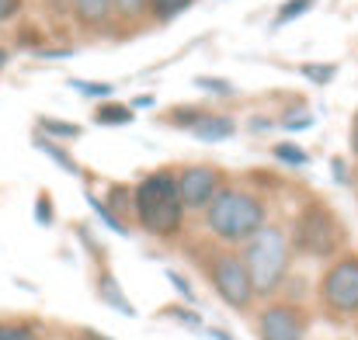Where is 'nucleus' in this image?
Listing matches in <instances>:
<instances>
[{
  "label": "nucleus",
  "instance_id": "nucleus-25",
  "mask_svg": "<svg viewBox=\"0 0 358 340\" xmlns=\"http://www.w3.org/2000/svg\"><path fill=\"white\" fill-rule=\"evenodd\" d=\"M167 281L174 285V292H178V295H181L185 302H195V292H192V285H188V281H185V278H181L178 271H167Z\"/></svg>",
  "mask_w": 358,
  "mask_h": 340
},
{
  "label": "nucleus",
  "instance_id": "nucleus-23",
  "mask_svg": "<svg viewBox=\"0 0 358 340\" xmlns=\"http://www.w3.org/2000/svg\"><path fill=\"white\" fill-rule=\"evenodd\" d=\"M73 91L87 94V98H108L112 94V84H84V80H66Z\"/></svg>",
  "mask_w": 358,
  "mask_h": 340
},
{
  "label": "nucleus",
  "instance_id": "nucleus-16",
  "mask_svg": "<svg viewBox=\"0 0 358 340\" xmlns=\"http://www.w3.org/2000/svg\"><path fill=\"white\" fill-rule=\"evenodd\" d=\"M87 205L94 209V216H98V219H101L105 226L112 229L115 236H129V226L122 223V216H115V212H112V209H108V205H105V202H101V198H98L94 191H87Z\"/></svg>",
  "mask_w": 358,
  "mask_h": 340
},
{
  "label": "nucleus",
  "instance_id": "nucleus-31",
  "mask_svg": "<svg viewBox=\"0 0 358 340\" xmlns=\"http://www.w3.org/2000/svg\"><path fill=\"white\" fill-rule=\"evenodd\" d=\"M3 66H7V52L0 49V70H3Z\"/></svg>",
  "mask_w": 358,
  "mask_h": 340
},
{
  "label": "nucleus",
  "instance_id": "nucleus-30",
  "mask_svg": "<svg viewBox=\"0 0 358 340\" xmlns=\"http://www.w3.org/2000/svg\"><path fill=\"white\" fill-rule=\"evenodd\" d=\"M310 125V118H289L285 121V128H306Z\"/></svg>",
  "mask_w": 358,
  "mask_h": 340
},
{
  "label": "nucleus",
  "instance_id": "nucleus-7",
  "mask_svg": "<svg viewBox=\"0 0 358 340\" xmlns=\"http://www.w3.org/2000/svg\"><path fill=\"white\" fill-rule=\"evenodd\" d=\"M174 181H178V198L185 209H206L213 202V195L223 188V174L206 163H192V167L178 170Z\"/></svg>",
  "mask_w": 358,
  "mask_h": 340
},
{
  "label": "nucleus",
  "instance_id": "nucleus-26",
  "mask_svg": "<svg viewBox=\"0 0 358 340\" xmlns=\"http://www.w3.org/2000/svg\"><path fill=\"white\" fill-rule=\"evenodd\" d=\"M21 14V0H0V24Z\"/></svg>",
  "mask_w": 358,
  "mask_h": 340
},
{
  "label": "nucleus",
  "instance_id": "nucleus-1",
  "mask_svg": "<svg viewBox=\"0 0 358 340\" xmlns=\"http://www.w3.org/2000/svg\"><path fill=\"white\" fill-rule=\"evenodd\" d=\"M202 212H206V229L216 239H223V243H247L257 229L268 223L264 202L254 191L230 188V184H223Z\"/></svg>",
  "mask_w": 358,
  "mask_h": 340
},
{
  "label": "nucleus",
  "instance_id": "nucleus-6",
  "mask_svg": "<svg viewBox=\"0 0 358 340\" xmlns=\"http://www.w3.org/2000/svg\"><path fill=\"white\" fill-rule=\"evenodd\" d=\"M209 281H213L216 295H220L230 309H240V313L250 309L254 288H250V278H247V267H243L240 253H230V250L216 253V257L209 260Z\"/></svg>",
  "mask_w": 358,
  "mask_h": 340
},
{
  "label": "nucleus",
  "instance_id": "nucleus-24",
  "mask_svg": "<svg viewBox=\"0 0 358 340\" xmlns=\"http://www.w3.org/2000/svg\"><path fill=\"white\" fill-rule=\"evenodd\" d=\"M28 337H31V330L24 323H3L0 320V340H28Z\"/></svg>",
  "mask_w": 358,
  "mask_h": 340
},
{
  "label": "nucleus",
  "instance_id": "nucleus-13",
  "mask_svg": "<svg viewBox=\"0 0 358 340\" xmlns=\"http://www.w3.org/2000/svg\"><path fill=\"white\" fill-rule=\"evenodd\" d=\"M38 128L45 132V139H63V142L84 135V128H80L77 121H63V118H52V114H42V118H38Z\"/></svg>",
  "mask_w": 358,
  "mask_h": 340
},
{
  "label": "nucleus",
  "instance_id": "nucleus-3",
  "mask_svg": "<svg viewBox=\"0 0 358 340\" xmlns=\"http://www.w3.org/2000/svg\"><path fill=\"white\" fill-rule=\"evenodd\" d=\"M136 219L150 236L171 239L185 226V205L178 198V181L171 170H153L136 184Z\"/></svg>",
  "mask_w": 358,
  "mask_h": 340
},
{
  "label": "nucleus",
  "instance_id": "nucleus-11",
  "mask_svg": "<svg viewBox=\"0 0 358 340\" xmlns=\"http://www.w3.org/2000/svg\"><path fill=\"white\" fill-rule=\"evenodd\" d=\"M98 299L101 302H108L112 309H119V313H125V316H136V306L125 299V292H122V285L105 271L101 278H98Z\"/></svg>",
  "mask_w": 358,
  "mask_h": 340
},
{
  "label": "nucleus",
  "instance_id": "nucleus-17",
  "mask_svg": "<svg viewBox=\"0 0 358 340\" xmlns=\"http://www.w3.org/2000/svg\"><path fill=\"white\" fill-rule=\"evenodd\" d=\"M271 156L282 160L285 167H306L310 163V153L303 146H296V142H275L271 146Z\"/></svg>",
  "mask_w": 358,
  "mask_h": 340
},
{
  "label": "nucleus",
  "instance_id": "nucleus-33",
  "mask_svg": "<svg viewBox=\"0 0 358 340\" xmlns=\"http://www.w3.org/2000/svg\"><path fill=\"white\" fill-rule=\"evenodd\" d=\"M28 340H38V337H35V334H31V337H28Z\"/></svg>",
  "mask_w": 358,
  "mask_h": 340
},
{
  "label": "nucleus",
  "instance_id": "nucleus-5",
  "mask_svg": "<svg viewBox=\"0 0 358 340\" xmlns=\"http://www.w3.org/2000/svg\"><path fill=\"white\" fill-rule=\"evenodd\" d=\"M320 302L334 316L358 313V253H341L331 260V267L320 278Z\"/></svg>",
  "mask_w": 358,
  "mask_h": 340
},
{
  "label": "nucleus",
  "instance_id": "nucleus-8",
  "mask_svg": "<svg viewBox=\"0 0 358 340\" xmlns=\"http://www.w3.org/2000/svg\"><path fill=\"white\" fill-rule=\"evenodd\" d=\"M257 337L261 340H303L306 320L296 306H268L257 316Z\"/></svg>",
  "mask_w": 358,
  "mask_h": 340
},
{
  "label": "nucleus",
  "instance_id": "nucleus-15",
  "mask_svg": "<svg viewBox=\"0 0 358 340\" xmlns=\"http://www.w3.org/2000/svg\"><path fill=\"white\" fill-rule=\"evenodd\" d=\"M192 3H195V0H150V3H146V14L157 17L160 24H167V21H174L178 14H185Z\"/></svg>",
  "mask_w": 358,
  "mask_h": 340
},
{
  "label": "nucleus",
  "instance_id": "nucleus-9",
  "mask_svg": "<svg viewBox=\"0 0 358 340\" xmlns=\"http://www.w3.org/2000/svg\"><path fill=\"white\" fill-rule=\"evenodd\" d=\"M237 132V121L230 114H199V121L192 125V135L202 142H223Z\"/></svg>",
  "mask_w": 358,
  "mask_h": 340
},
{
  "label": "nucleus",
  "instance_id": "nucleus-20",
  "mask_svg": "<svg viewBox=\"0 0 358 340\" xmlns=\"http://www.w3.org/2000/svg\"><path fill=\"white\" fill-rule=\"evenodd\" d=\"M146 3H150V0H112L115 17H122V21H139V17H146Z\"/></svg>",
  "mask_w": 358,
  "mask_h": 340
},
{
  "label": "nucleus",
  "instance_id": "nucleus-4",
  "mask_svg": "<svg viewBox=\"0 0 358 340\" xmlns=\"http://www.w3.org/2000/svg\"><path fill=\"white\" fill-rule=\"evenodd\" d=\"M341 223L338 216L331 212V205L324 202H306L296 216V229L289 236V243L306 253V257H331L338 246H341Z\"/></svg>",
  "mask_w": 358,
  "mask_h": 340
},
{
  "label": "nucleus",
  "instance_id": "nucleus-18",
  "mask_svg": "<svg viewBox=\"0 0 358 340\" xmlns=\"http://www.w3.org/2000/svg\"><path fill=\"white\" fill-rule=\"evenodd\" d=\"M299 73H303L306 80H313V84L327 87V84L338 77V66H334V63H303V66H299Z\"/></svg>",
  "mask_w": 358,
  "mask_h": 340
},
{
  "label": "nucleus",
  "instance_id": "nucleus-19",
  "mask_svg": "<svg viewBox=\"0 0 358 340\" xmlns=\"http://www.w3.org/2000/svg\"><path fill=\"white\" fill-rule=\"evenodd\" d=\"M313 3H317V0H285V3L278 7V14H275V28H285L292 17H303Z\"/></svg>",
  "mask_w": 358,
  "mask_h": 340
},
{
  "label": "nucleus",
  "instance_id": "nucleus-10",
  "mask_svg": "<svg viewBox=\"0 0 358 340\" xmlns=\"http://www.w3.org/2000/svg\"><path fill=\"white\" fill-rule=\"evenodd\" d=\"M73 14L84 28L98 31L115 17V7H112V0H73Z\"/></svg>",
  "mask_w": 358,
  "mask_h": 340
},
{
  "label": "nucleus",
  "instance_id": "nucleus-22",
  "mask_svg": "<svg viewBox=\"0 0 358 340\" xmlns=\"http://www.w3.org/2000/svg\"><path fill=\"white\" fill-rule=\"evenodd\" d=\"M195 84H199L202 91H209V94H227V98H230V94H237V87H234V84H227L223 77H199Z\"/></svg>",
  "mask_w": 358,
  "mask_h": 340
},
{
  "label": "nucleus",
  "instance_id": "nucleus-21",
  "mask_svg": "<svg viewBox=\"0 0 358 340\" xmlns=\"http://www.w3.org/2000/svg\"><path fill=\"white\" fill-rule=\"evenodd\" d=\"M56 212H52V198L45 195V191H38V198H35V223L38 226H52L56 219H52Z\"/></svg>",
  "mask_w": 358,
  "mask_h": 340
},
{
  "label": "nucleus",
  "instance_id": "nucleus-12",
  "mask_svg": "<svg viewBox=\"0 0 358 340\" xmlns=\"http://www.w3.org/2000/svg\"><path fill=\"white\" fill-rule=\"evenodd\" d=\"M31 146H35L38 153H45V156H49V160H52V163H56V167H59L63 174H73V177L80 174V163H77V160H73V156H70V153H66V149H63L59 142L35 135V139H31Z\"/></svg>",
  "mask_w": 358,
  "mask_h": 340
},
{
  "label": "nucleus",
  "instance_id": "nucleus-29",
  "mask_svg": "<svg viewBox=\"0 0 358 340\" xmlns=\"http://www.w3.org/2000/svg\"><path fill=\"white\" fill-rule=\"evenodd\" d=\"M150 105H153V98H150V94H139V98H136L129 108H150Z\"/></svg>",
  "mask_w": 358,
  "mask_h": 340
},
{
  "label": "nucleus",
  "instance_id": "nucleus-28",
  "mask_svg": "<svg viewBox=\"0 0 358 340\" xmlns=\"http://www.w3.org/2000/svg\"><path fill=\"white\" fill-rule=\"evenodd\" d=\"M348 146H352V153L358 156V112L352 114V128H348Z\"/></svg>",
  "mask_w": 358,
  "mask_h": 340
},
{
  "label": "nucleus",
  "instance_id": "nucleus-27",
  "mask_svg": "<svg viewBox=\"0 0 358 340\" xmlns=\"http://www.w3.org/2000/svg\"><path fill=\"white\" fill-rule=\"evenodd\" d=\"M167 316H178V320L188 323V327H202V323H199V313H192V309H167Z\"/></svg>",
  "mask_w": 358,
  "mask_h": 340
},
{
  "label": "nucleus",
  "instance_id": "nucleus-14",
  "mask_svg": "<svg viewBox=\"0 0 358 340\" xmlns=\"http://www.w3.org/2000/svg\"><path fill=\"white\" fill-rule=\"evenodd\" d=\"M136 118V112L129 105H119V101H105L94 108V121L98 125H129Z\"/></svg>",
  "mask_w": 358,
  "mask_h": 340
},
{
  "label": "nucleus",
  "instance_id": "nucleus-2",
  "mask_svg": "<svg viewBox=\"0 0 358 340\" xmlns=\"http://www.w3.org/2000/svg\"><path fill=\"white\" fill-rule=\"evenodd\" d=\"M243 267H247V278H250V288L254 295H271L282 288L285 274H289V260H292V243H289V232L275 223H264L247 243H243V253H240Z\"/></svg>",
  "mask_w": 358,
  "mask_h": 340
},
{
  "label": "nucleus",
  "instance_id": "nucleus-32",
  "mask_svg": "<svg viewBox=\"0 0 358 340\" xmlns=\"http://www.w3.org/2000/svg\"><path fill=\"white\" fill-rule=\"evenodd\" d=\"M91 340H108V337H98V334H91Z\"/></svg>",
  "mask_w": 358,
  "mask_h": 340
}]
</instances>
